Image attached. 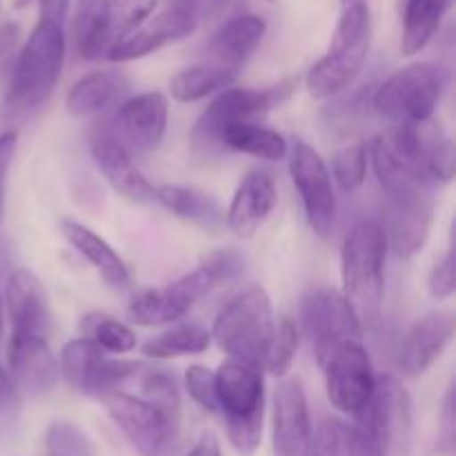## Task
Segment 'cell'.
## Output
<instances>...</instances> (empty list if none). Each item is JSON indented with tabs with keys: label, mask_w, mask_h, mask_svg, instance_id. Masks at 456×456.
<instances>
[{
	"label": "cell",
	"mask_w": 456,
	"mask_h": 456,
	"mask_svg": "<svg viewBox=\"0 0 456 456\" xmlns=\"http://www.w3.org/2000/svg\"><path fill=\"white\" fill-rule=\"evenodd\" d=\"M65 27L38 20L20 47L9 78L4 102L13 111H29L43 105L56 89L65 65Z\"/></svg>",
	"instance_id": "obj_1"
},
{
	"label": "cell",
	"mask_w": 456,
	"mask_h": 456,
	"mask_svg": "<svg viewBox=\"0 0 456 456\" xmlns=\"http://www.w3.org/2000/svg\"><path fill=\"white\" fill-rule=\"evenodd\" d=\"M218 412L225 419V435L232 448L252 456L263 439L265 419V381L256 365L227 359L216 372Z\"/></svg>",
	"instance_id": "obj_2"
},
{
	"label": "cell",
	"mask_w": 456,
	"mask_h": 456,
	"mask_svg": "<svg viewBox=\"0 0 456 456\" xmlns=\"http://www.w3.org/2000/svg\"><path fill=\"white\" fill-rule=\"evenodd\" d=\"M372 40V18L368 3L341 9L330 47L307 69L305 87L310 96L330 98L350 87L363 71Z\"/></svg>",
	"instance_id": "obj_3"
},
{
	"label": "cell",
	"mask_w": 456,
	"mask_h": 456,
	"mask_svg": "<svg viewBox=\"0 0 456 456\" xmlns=\"http://www.w3.org/2000/svg\"><path fill=\"white\" fill-rule=\"evenodd\" d=\"M274 328L270 294L261 285H249L221 307L209 337L230 359L261 368Z\"/></svg>",
	"instance_id": "obj_4"
},
{
	"label": "cell",
	"mask_w": 456,
	"mask_h": 456,
	"mask_svg": "<svg viewBox=\"0 0 456 456\" xmlns=\"http://www.w3.org/2000/svg\"><path fill=\"white\" fill-rule=\"evenodd\" d=\"M387 239L372 218L354 223L341 248L343 294L354 310L377 312L386 292Z\"/></svg>",
	"instance_id": "obj_5"
},
{
	"label": "cell",
	"mask_w": 456,
	"mask_h": 456,
	"mask_svg": "<svg viewBox=\"0 0 456 456\" xmlns=\"http://www.w3.org/2000/svg\"><path fill=\"white\" fill-rule=\"evenodd\" d=\"M448 71L435 62H412L383 80L372 96V107L395 125L435 118L436 105L448 89Z\"/></svg>",
	"instance_id": "obj_6"
},
{
	"label": "cell",
	"mask_w": 456,
	"mask_h": 456,
	"mask_svg": "<svg viewBox=\"0 0 456 456\" xmlns=\"http://www.w3.org/2000/svg\"><path fill=\"white\" fill-rule=\"evenodd\" d=\"M292 94L289 83L274 85L265 89L249 87H227L205 107L203 114L191 129V151L199 159L221 154L223 134L240 123H249L256 116L267 114L272 107L288 101Z\"/></svg>",
	"instance_id": "obj_7"
},
{
	"label": "cell",
	"mask_w": 456,
	"mask_h": 456,
	"mask_svg": "<svg viewBox=\"0 0 456 456\" xmlns=\"http://www.w3.org/2000/svg\"><path fill=\"white\" fill-rule=\"evenodd\" d=\"M325 374V390L332 408L352 419L363 417L377 390L372 361L363 341H346L314 354Z\"/></svg>",
	"instance_id": "obj_8"
},
{
	"label": "cell",
	"mask_w": 456,
	"mask_h": 456,
	"mask_svg": "<svg viewBox=\"0 0 456 456\" xmlns=\"http://www.w3.org/2000/svg\"><path fill=\"white\" fill-rule=\"evenodd\" d=\"M98 401L141 456H174L176 452L178 414L165 412L150 401L125 392H110Z\"/></svg>",
	"instance_id": "obj_9"
},
{
	"label": "cell",
	"mask_w": 456,
	"mask_h": 456,
	"mask_svg": "<svg viewBox=\"0 0 456 456\" xmlns=\"http://www.w3.org/2000/svg\"><path fill=\"white\" fill-rule=\"evenodd\" d=\"M381 134L387 145L435 187L445 185L454 178L452 138L436 118L392 125Z\"/></svg>",
	"instance_id": "obj_10"
},
{
	"label": "cell",
	"mask_w": 456,
	"mask_h": 456,
	"mask_svg": "<svg viewBox=\"0 0 456 456\" xmlns=\"http://www.w3.org/2000/svg\"><path fill=\"white\" fill-rule=\"evenodd\" d=\"M289 176L301 196L305 218L314 234L330 239L337 225V194L328 165L305 141H294L289 154Z\"/></svg>",
	"instance_id": "obj_11"
},
{
	"label": "cell",
	"mask_w": 456,
	"mask_h": 456,
	"mask_svg": "<svg viewBox=\"0 0 456 456\" xmlns=\"http://www.w3.org/2000/svg\"><path fill=\"white\" fill-rule=\"evenodd\" d=\"M214 288H218L216 281L199 265L194 272L169 283L167 288L138 292L129 301L127 316L132 323L142 325V328L174 323V321L183 319Z\"/></svg>",
	"instance_id": "obj_12"
},
{
	"label": "cell",
	"mask_w": 456,
	"mask_h": 456,
	"mask_svg": "<svg viewBox=\"0 0 456 456\" xmlns=\"http://www.w3.org/2000/svg\"><path fill=\"white\" fill-rule=\"evenodd\" d=\"M303 325L314 343V354L346 341H363V323L346 294L334 288H316L303 298Z\"/></svg>",
	"instance_id": "obj_13"
},
{
	"label": "cell",
	"mask_w": 456,
	"mask_h": 456,
	"mask_svg": "<svg viewBox=\"0 0 456 456\" xmlns=\"http://www.w3.org/2000/svg\"><path fill=\"white\" fill-rule=\"evenodd\" d=\"M167 98L160 92H145L120 102L111 120L110 138L129 156H142L160 145L167 129Z\"/></svg>",
	"instance_id": "obj_14"
},
{
	"label": "cell",
	"mask_w": 456,
	"mask_h": 456,
	"mask_svg": "<svg viewBox=\"0 0 456 456\" xmlns=\"http://www.w3.org/2000/svg\"><path fill=\"white\" fill-rule=\"evenodd\" d=\"M435 221V199L432 191L383 196V232L387 248L399 258H412L421 252L430 236Z\"/></svg>",
	"instance_id": "obj_15"
},
{
	"label": "cell",
	"mask_w": 456,
	"mask_h": 456,
	"mask_svg": "<svg viewBox=\"0 0 456 456\" xmlns=\"http://www.w3.org/2000/svg\"><path fill=\"white\" fill-rule=\"evenodd\" d=\"M272 450L274 456H312L314 428H312L307 396L298 379L281 383L272 408Z\"/></svg>",
	"instance_id": "obj_16"
},
{
	"label": "cell",
	"mask_w": 456,
	"mask_h": 456,
	"mask_svg": "<svg viewBox=\"0 0 456 456\" xmlns=\"http://www.w3.org/2000/svg\"><path fill=\"white\" fill-rule=\"evenodd\" d=\"M456 321L452 312H430L410 325L399 347V372L408 379L426 374L450 346Z\"/></svg>",
	"instance_id": "obj_17"
},
{
	"label": "cell",
	"mask_w": 456,
	"mask_h": 456,
	"mask_svg": "<svg viewBox=\"0 0 456 456\" xmlns=\"http://www.w3.org/2000/svg\"><path fill=\"white\" fill-rule=\"evenodd\" d=\"M7 377L13 387L27 395H47L56 387L58 361L45 337H9L7 343Z\"/></svg>",
	"instance_id": "obj_18"
},
{
	"label": "cell",
	"mask_w": 456,
	"mask_h": 456,
	"mask_svg": "<svg viewBox=\"0 0 456 456\" xmlns=\"http://www.w3.org/2000/svg\"><path fill=\"white\" fill-rule=\"evenodd\" d=\"M199 25V13L178 12V9H165L159 16L147 18L141 27L120 38L118 43L111 45L107 58L111 62H129L145 58L150 53L159 52L160 47L176 40L185 38Z\"/></svg>",
	"instance_id": "obj_19"
},
{
	"label": "cell",
	"mask_w": 456,
	"mask_h": 456,
	"mask_svg": "<svg viewBox=\"0 0 456 456\" xmlns=\"http://www.w3.org/2000/svg\"><path fill=\"white\" fill-rule=\"evenodd\" d=\"M279 203V191L270 172L252 169L236 187L225 212V223L239 239H249L261 230Z\"/></svg>",
	"instance_id": "obj_20"
},
{
	"label": "cell",
	"mask_w": 456,
	"mask_h": 456,
	"mask_svg": "<svg viewBox=\"0 0 456 456\" xmlns=\"http://www.w3.org/2000/svg\"><path fill=\"white\" fill-rule=\"evenodd\" d=\"M4 307L13 337H45L47 334V294L31 270L12 272L4 289Z\"/></svg>",
	"instance_id": "obj_21"
},
{
	"label": "cell",
	"mask_w": 456,
	"mask_h": 456,
	"mask_svg": "<svg viewBox=\"0 0 456 456\" xmlns=\"http://www.w3.org/2000/svg\"><path fill=\"white\" fill-rule=\"evenodd\" d=\"M365 412L386 432L392 452H408L412 441V399L399 379L392 374L377 377L374 399Z\"/></svg>",
	"instance_id": "obj_22"
},
{
	"label": "cell",
	"mask_w": 456,
	"mask_h": 456,
	"mask_svg": "<svg viewBox=\"0 0 456 456\" xmlns=\"http://www.w3.org/2000/svg\"><path fill=\"white\" fill-rule=\"evenodd\" d=\"M265 29V20L261 16H256V13H240V16L230 18L225 25L218 27L216 34L209 40V62L239 74L240 67L248 62V58L263 43Z\"/></svg>",
	"instance_id": "obj_23"
},
{
	"label": "cell",
	"mask_w": 456,
	"mask_h": 456,
	"mask_svg": "<svg viewBox=\"0 0 456 456\" xmlns=\"http://www.w3.org/2000/svg\"><path fill=\"white\" fill-rule=\"evenodd\" d=\"M92 159L105 181L114 187L125 199L136 203H150L156 200V187L142 176L134 165L132 156L110 138V134L101 132L92 141Z\"/></svg>",
	"instance_id": "obj_24"
},
{
	"label": "cell",
	"mask_w": 456,
	"mask_h": 456,
	"mask_svg": "<svg viewBox=\"0 0 456 456\" xmlns=\"http://www.w3.org/2000/svg\"><path fill=\"white\" fill-rule=\"evenodd\" d=\"M132 80L120 69H98L83 76L67 94V111L74 118H92L116 102L127 101Z\"/></svg>",
	"instance_id": "obj_25"
},
{
	"label": "cell",
	"mask_w": 456,
	"mask_h": 456,
	"mask_svg": "<svg viewBox=\"0 0 456 456\" xmlns=\"http://www.w3.org/2000/svg\"><path fill=\"white\" fill-rule=\"evenodd\" d=\"M62 236L105 279L107 285H111V288H127L129 279H132L129 276V267L125 265L118 252L102 236L89 230L87 225H80V223L71 221V218L62 221Z\"/></svg>",
	"instance_id": "obj_26"
},
{
	"label": "cell",
	"mask_w": 456,
	"mask_h": 456,
	"mask_svg": "<svg viewBox=\"0 0 456 456\" xmlns=\"http://www.w3.org/2000/svg\"><path fill=\"white\" fill-rule=\"evenodd\" d=\"M450 7L452 0H399L401 53L414 56L426 49Z\"/></svg>",
	"instance_id": "obj_27"
},
{
	"label": "cell",
	"mask_w": 456,
	"mask_h": 456,
	"mask_svg": "<svg viewBox=\"0 0 456 456\" xmlns=\"http://www.w3.org/2000/svg\"><path fill=\"white\" fill-rule=\"evenodd\" d=\"M111 0H78L74 12V40L85 61L107 56L111 47L110 38Z\"/></svg>",
	"instance_id": "obj_28"
},
{
	"label": "cell",
	"mask_w": 456,
	"mask_h": 456,
	"mask_svg": "<svg viewBox=\"0 0 456 456\" xmlns=\"http://www.w3.org/2000/svg\"><path fill=\"white\" fill-rule=\"evenodd\" d=\"M156 200L176 214L178 218L194 223V225L205 227V230H214L225 221L221 205L205 191L194 190V187L185 185H160L156 187Z\"/></svg>",
	"instance_id": "obj_29"
},
{
	"label": "cell",
	"mask_w": 456,
	"mask_h": 456,
	"mask_svg": "<svg viewBox=\"0 0 456 456\" xmlns=\"http://www.w3.org/2000/svg\"><path fill=\"white\" fill-rule=\"evenodd\" d=\"M223 151H239L261 160H281L288 156V141L283 134L261 123H240L223 134Z\"/></svg>",
	"instance_id": "obj_30"
},
{
	"label": "cell",
	"mask_w": 456,
	"mask_h": 456,
	"mask_svg": "<svg viewBox=\"0 0 456 456\" xmlns=\"http://www.w3.org/2000/svg\"><path fill=\"white\" fill-rule=\"evenodd\" d=\"M234 71H227L223 67L212 65V62H203V65L185 67L178 74H174L169 80V92H172L174 101L196 102L227 89L234 83Z\"/></svg>",
	"instance_id": "obj_31"
},
{
	"label": "cell",
	"mask_w": 456,
	"mask_h": 456,
	"mask_svg": "<svg viewBox=\"0 0 456 456\" xmlns=\"http://www.w3.org/2000/svg\"><path fill=\"white\" fill-rule=\"evenodd\" d=\"M212 343L208 330L199 328V325H181L176 330L160 334V337L150 338L142 346V354L147 359H176V356L187 354H200L205 352Z\"/></svg>",
	"instance_id": "obj_32"
},
{
	"label": "cell",
	"mask_w": 456,
	"mask_h": 456,
	"mask_svg": "<svg viewBox=\"0 0 456 456\" xmlns=\"http://www.w3.org/2000/svg\"><path fill=\"white\" fill-rule=\"evenodd\" d=\"M80 330L85 338L94 341L102 352H110V354H127L136 350V332L123 321H116L107 314L94 312V314L83 316Z\"/></svg>",
	"instance_id": "obj_33"
},
{
	"label": "cell",
	"mask_w": 456,
	"mask_h": 456,
	"mask_svg": "<svg viewBox=\"0 0 456 456\" xmlns=\"http://www.w3.org/2000/svg\"><path fill=\"white\" fill-rule=\"evenodd\" d=\"M102 359H105V352L96 343L85 337L74 338V341L65 343V347H62L61 361H58V372L65 377V381L74 390L80 392L85 387V383H87L89 374L94 372V368Z\"/></svg>",
	"instance_id": "obj_34"
},
{
	"label": "cell",
	"mask_w": 456,
	"mask_h": 456,
	"mask_svg": "<svg viewBox=\"0 0 456 456\" xmlns=\"http://www.w3.org/2000/svg\"><path fill=\"white\" fill-rule=\"evenodd\" d=\"M368 165V142H350V145H343L341 150L334 151L332 174H330V176L337 181L341 191L352 194V191H356L365 183Z\"/></svg>",
	"instance_id": "obj_35"
},
{
	"label": "cell",
	"mask_w": 456,
	"mask_h": 456,
	"mask_svg": "<svg viewBox=\"0 0 456 456\" xmlns=\"http://www.w3.org/2000/svg\"><path fill=\"white\" fill-rule=\"evenodd\" d=\"M390 439L368 412L346 423V456H390Z\"/></svg>",
	"instance_id": "obj_36"
},
{
	"label": "cell",
	"mask_w": 456,
	"mask_h": 456,
	"mask_svg": "<svg viewBox=\"0 0 456 456\" xmlns=\"http://www.w3.org/2000/svg\"><path fill=\"white\" fill-rule=\"evenodd\" d=\"M298 352V330L292 319H281L276 323L274 334L270 338L265 356H263L261 370L270 372L272 377H285L292 368Z\"/></svg>",
	"instance_id": "obj_37"
},
{
	"label": "cell",
	"mask_w": 456,
	"mask_h": 456,
	"mask_svg": "<svg viewBox=\"0 0 456 456\" xmlns=\"http://www.w3.org/2000/svg\"><path fill=\"white\" fill-rule=\"evenodd\" d=\"M141 370L138 361H127V359H102L101 363L94 368V372L89 374L87 383L80 392L87 396H101L110 395V392H118V387L123 386L127 379H132L134 374Z\"/></svg>",
	"instance_id": "obj_38"
},
{
	"label": "cell",
	"mask_w": 456,
	"mask_h": 456,
	"mask_svg": "<svg viewBox=\"0 0 456 456\" xmlns=\"http://www.w3.org/2000/svg\"><path fill=\"white\" fill-rule=\"evenodd\" d=\"M159 0H111L110 9V38L111 45L118 43L136 27H141L151 16ZM111 49V47H110Z\"/></svg>",
	"instance_id": "obj_39"
},
{
	"label": "cell",
	"mask_w": 456,
	"mask_h": 456,
	"mask_svg": "<svg viewBox=\"0 0 456 456\" xmlns=\"http://www.w3.org/2000/svg\"><path fill=\"white\" fill-rule=\"evenodd\" d=\"M45 450L49 456H94L92 441L74 423L56 421L45 435Z\"/></svg>",
	"instance_id": "obj_40"
},
{
	"label": "cell",
	"mask_w": 456,
	"mask_h": 456,
	"mask_svg": "<svg viewBox=\"0 0 456 456\" xmlns=\"http://www.w3.org/2000/svg\"><path fill=\"white\" fill-rule=\"evenodd\" d=\"M141 387V399L150 401L151 405L165 410V412H181V395H178L176 381H174L172 374H167L165 370H156V372L147 374V377L142 379Z\"/></svg>",
	"instance_id": "obj_41"
},
{
	"label": "cell",
	"mask_w": 456,
	"mask_h": 456,
	"mask_svg": "<svg viewBox=\"0 0 456 456\" xmlns=\"http://www.w3.org/2000/svg\"><path fill=\"white\" fill-rule=\"evenodd\" d=\"M185 387L190 392L191 401L205 410V412H218V395H216V372L205 365H190L185 372Z\"/></svg>",
	"instance_id": "obj_42"
},
{
	"label": "cell",
	"mask_w": 456,
	"mask_h": 456,
	"mask_svg": "<svg viewBox=\"0 0 456 456\" xmlns=\"http://www.w3.org/2000/svg\"><path fill=\"white\" fill-rule=\"evenodd\" d=\"M200 267L216 281V285L230 283V281L239 279L245 270V258L239 249H214V252L205 254Z\"/></svg>",
	"instance_id": "obj_43"
},
{
	"label": "cell",
	"mask_w": 456,
	"mask_h": 456,
	"mask_svg": "<svg viewBox=\"0 0 456 456\" xmlns=\"http://www.w3.org/2000/svg\"><path fill=\"white\" fill-rule=\"evenodd\" d=\"M428 289H430V294L436 301H445V298H450L454 294L456 261L452 249H448V252L435 263V267H432L430 272V279H428Z\"/></svg>",
	"instance_id": "obj_44"
},
{
	"label": "cell",
	"mask_w": 456,
	"mask_h": 456,
	"mask_svg": "<svg viewBox=\"0 0 456 456\" xmlns=\"http://www.w3.org/2000/svg\"><path fill=\"white\" fill-rule=\"evenodd\" d=\"M314 448H319L323 456H346V423L325 419L321 423L319 439H314Z\"/></svg>",
	"instance_id": "obj_45"
},
{
	"label": "cell",
	"mask_w": 456,
	"mask_h": 456,
	"mask_svg": "<svg viewBox=\"0 0 456 456\" xmlns=\"http://www.w3.org/2000/svg\"><path fill=\"white\" fill-rule=\"evenodd\" d=\"M16 147L18 134L13 129H7V132L0 134V223H3L4 191H7V178L13 163V156H16Z\"/></svg>",
	"instance_id": "obj_46"
},
{
	"label": "cell",
	"mask_w": 456,
	"mask_h": 456,
	"mask_svg": "<svg viewBox=\"0 0 456 456\" xmlns=\"http://www.w3.org/2000/svg\"><path fill=\"white\" fill-rule=\"evenodd\" d=\"M439 423H441V430H439V436H441V445H444L445 452H452L454 448V386L450 383L448 390H445V396H444V403H441V417H439Z\"/></svg>",
	"instance_id": "obj_47"
},
{
	"label": "cell",
	"mask_w": 456,
	"mask_h": 456,
	"mask_svg": "<svg viewBox=\"0 0 456 456\" xmlns=\"http://www.w3.org/2000/svg\"><path fill=\"white\" fill-rule=\"evenodd\" d=\"M69 0H40V20H52L62 25Z\"/></svg>",
	"instance_id": "obj_48"
},
{
	"label": "cell",
	"mask_w": 456,
	"mask_h": 456,
	"mask_svg": "<svg viewBox=\"0 0 456 456\" xmlns=\"http://www.w3.org/2000/svg\"><path fill=\"white\" fill-rule=\"evenodd\" d=\"M187 456H223L221 444H218L216 435H212V432H205V435L196 441L194 448L187 452Z\"/></svg>",
	"instance_id": "obj_49"
},
{
	"label": "cell",
	"mask_w": 456,
	"mask_h": 456,
	"mask_svg": "<svg viewBox=\"0 0 456 456\" xmlns=\"http://www.w3.org/2000/svg\"><path fill=\"white\" fill-rule=\"evenodd\" d=\"M167 9H178V12L199 13V0H167Z\"/></svg>",
	"instance_id": "obj_50"
},
{
	"label": "cell",
	"mask_w": 456,
	"mask_h": 456,
	"mask_svg": "<svg viewBox=\"0 0 456 456\" xmlns=\"http://www.w3.org/2000/svg\"><path fill=\"white\" fill-rule=\"evenodd\" d=\"M3 337H4V312H3V297H0V347H3ZM4 386H12V381H9L7 372H4L3 365H0V387Z\"/></svg>",
	"instance_id": "obj_51"
},
{
	"label": "cell",
	"mask_w": 456,
	"mask_h": 456,
	"mask_svg": "<svg viewBox=\"0 0 456 456\" xmlns=\"http://www.w3.org/2000/svg\"><path fill=\"white\" fill-rule=\"evenodd\" d=\"M31 3H34V0H12L13 9H25V7H29Z\"/></svg>",
	"instance_id": "obj_52"
},
{
	"label": "cell",
	"mask_w": 456,
	"mask_h": 456,
	"mask_svg": "<svg viewBox=\"0 0 456 456\" xmlns=\"http://www.w3.org/2000/svg\"><path fill=\"white\" fill-rule=\"evenodd\" d=\"M363 3H368V0H341V9L354 7V4H363Z\"/></svg>",
	"instance_id": "obj_53"
},
{
	"label": "cell",
	"mask_w": 456,
	"mask_h": 456,
	"mask_svg": "<svg viewBox=\"0 0 456 456\" xmlns=\"http://www.w3.org/2000/svg\"><path fill=\"white\" fill-rule=\"evenodd\" d=\"M272 3H274V0H272Z\"/></svg>",
	"instance_id": "obj_54"
}]
</instances>
